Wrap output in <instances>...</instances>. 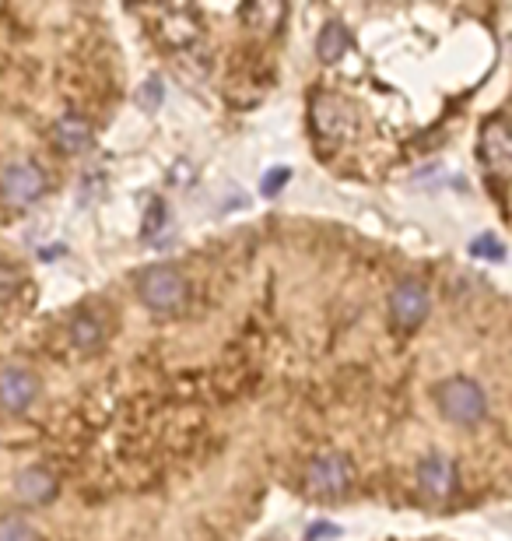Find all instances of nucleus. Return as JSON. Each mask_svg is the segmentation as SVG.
I'll return each mask as SVG.
<instances>
[{"instance_id": "1", "label": "nucleus", "mask_w": 512, "mask_h": 541, "mask_svg": "<svg viewBox=\"0 0 512 541\" xmlns=\"http://www.w3.org/2000/svg\"><path fill=\"white\" fill-rule=\"evenodd\" d=\"M435 408L453 426H477L488 415V397L484 387L470 376H449V380L435 383Z\"/></svg>"}, {"instance_id": "2", "label": "nucleus", "mask_w": 512, "mask_h": 541, "mask_svg": "<svg viewBox=\"0 0 512 541\" xmlns=\"http://www.w3.org/2000/svg\"><path fill=\"white\" fill-rule=\"evenodd\" d=\"M137 296L151 313H176L190 299V282L183 278V271L172 264H155L148 271H141L137 278Z\"/></svg>"}, {"instance_id": "3", "label": "nucleus", "mask_w": 512, "mask_h": 541, "mask_svg": "<svg viewBox=\"0 0 512 541\" xmlns=\"http://www.w3.org/2000/svg\"><path fill=\"white\" fill-rule=\"evenodd\" d=\"M351 482H355V468H351V461L341 454H320L313 457L306 468V489L320 499L348 496Z\"/></svg>"}, {"instance_id": "4", "label": "nucleus", "mask_w": 512, "mask_h": 541, "mask_svg": "<svg viewBox=\"0 0 512 541\" xmlns=\"http://www.w3.org/2000/svg\"><path fill=\"white\" fill-rule=\"evenodd\" d=\"M46 194V173L36 162H11L0 169V197L11 208H29Z\"/></svg>"}, {"instance_id": "5", "label": "nucleus", "mask_w": 512, "mask_h": 541, "mask_svg": "<svg viewBox=\"0 0 512 541\" xmlns=\"http://www.w3.org/2000/svg\"><path fill=\"white\" fill-rule=\"evenodd\" d=\"M428 317V292L421 282H414V278H407V282H397L390 292V320L397 331L411 334L418 331L421 324H425Z\"/></svg>"}, {"instance_id": "6", "label": "nucleus", "mask_w": 512, "mask_h": 541, "mask_svg": "<svg viewBox=\"0 0 512 541\" xmlns=\"http://www.w3.org/2000/svg\"><path fill=\"white\" fill-rule=\"evenodd\" d=\"M39 397V376L25 366L0 369V412L22 415L29 412Z\"/></svg>"}, {"instance_id": "7", "label": "nucleus", "mask_w": 512, "mask_h": 541, "mask_svg": "<svg viewBox=\"0 0 512 541\" xmlns=\"http://www.w3.org/2000/svg\"><path fill=\"white\" fill-rule=\"evenodd\" d=\"M456 482H460V475H456V464L446 454H428L418 464V485L425 496L449 499L456 492Z\"/></svg>"}, {"instance_id": "8", "label": "nucleus", "mask_w": 512, "mask_h": 541, "mask_svg": "<svg viewBox=\"0 0 512 541\" xmlns=\"http://www.w3.org/2000/svg\"><path fill=\"white\" fill-rule=\"evenodd\" d=\"M15 496L22 499L25 506H46L57 496V478H53V471L43 468V464H32V468H25L22 475L15 478Z\"/></svg>"}, {"instance_id": "9", "label": "nucleus", "mask_w": 512, "mask_h": 541, "mask_svg": "<svg viewBox=\"0 0 512 541\" xmlns=\"http://www.w3.org/2000/svg\"><path fill=\"white\" fill-rule=\"evenodd\" d=\"M313 127L327 141L348 138V109H344V102L334 99V95H320L313 106Z\"/></svg>"}, {"instance_id": "10", "label": "nucleus", "mask_w": 512, "mask_h": 541, "mask_svg": "<svg viewBox=\"0 0 512 541\" xmlns=\"http://www.w3.org/2000/svg\"><path fill=\"white\" fill-rule=\"evenodd\" d=\"M484 162H488L495 173H512V134H509V123L505 120H491L484 127Z\"/></svg>"}, {"instance_id": "11", "label": "nucleus", "mask_w": 512, "mask_h": 541, "mask_svg": "<svg viewBox=\"0 0 512 541\" xmlns=\"http://www.w3.org/2000/svg\"><path fill=\"white\" fill-rule=\"evenodd\" d=\"M67 338H71V345L78 352H95L106 341V320L92 310H78L71 317V324H67Z\"/></svg>"}, {"instance_id": "12", "label": "nucleus", "mask_w": 512, "mask_h": 541, "mask_svg": "<svg viewBox=\"0 0 512 541\" xmlns=\"http://www.w3.org/2000/svg\"><path fill=\"white\" fill-rule=\"evenodd\" d=\"M53 141H57V148H60V152H67V155L85 152V148L92 145V123H88L85 116H78V113L60 116V120L53 123Z\"/></svg>"}, {"instance_id": "13", "label": "nucleus", "mask_w": 512, "mask_h": 541, "mask_svg": "<svg viewBox=\"0 0 512 541\" xmlns=\"http://www.w3.org/2000/svg\"><path fill=\"white\" fill-rule=\"evenodd\" d=\"M348 46H351V36L344 32V25L330 22L327 29H320V39H316V53H320V60L334 64V60H341L344 53H348Z\"/></svg>"}, {"instance_id": "14", "label": "nucleus", "mask_w": 512, "mask_h": 541, "mask_svg": "<svg viewBox=\"0 0 512 541\" xmlns=\"http://www.w3.org/2000/svg\"><path fill=\"white\" fill-rule=\"evenodd\" d=\"M0 541H39V534L25 517H0Z\"/></svg>"}, {"instance_id": "15", "label": "nucleus", "mask_w": 512, "mask_h": 541, "mask_svg": "<svg viewBox=\"0 0 512 541\" xmlns=\"http://www.w3.org/2000/svg\"><path fill=\"white\" fill-rule=\"evenodd\" d=\"M292 180V169H285V166H274L271 173L264 176V183H260V190H264V197H274L278 194L285 183Z\"/></svg>"}, {"instance_id": "16", "label": "nucleus", "mask_w": 512, "mask_h": 541, "mask_svg": "<svg viewBox=\"0 0 512 541\" xmlns=\"http://www.w3.org/2000/svg\"><path fill=\"white\" fill-rule=\"evenodd\" d=\"M18 285H22V275H18L15 267L0 264V299H8L18 292Z\"/></svg>"}, {"instance_id": "17", "label": "nucleus", "mask_w": 512, "mask_h": 541, "mask_svg": "<svg viewBox=\"0 0 512 541\" xmlns=\"http://www.w3.org/2000/svg\"><path fill=\"white\" fill-rule=\"evenodd\" d=\"M470 250L477 253V257H502V243H498L495 236H477L474 239V246H470Z\"/></svg>"}, {"instance_id": "18", "label": "nucleus", "mask_w": 512, "mask_h": 541, "mask_svg": "<svg viewBox=\"0 0 512 541\" xmlns=\"http://www.w3.org/2000/svg\"><path fill=\"white\" fill-rule=\"evenodd\" d=\"M341 534V527H334V524H313L309 527V541H316V538H337Z\"/></svg>"}, {"instance_id": "19", "label": "nucleus", "mask_w": 512, "mask_h": 541, "mask_svg": "<svg viewBox=\"0 0 512 541\" xmlns=\"http://www.w3.org/2000/svg\"><path fill=\"white\" fill-rule=\"evenodd\" d=\"M151 85H155V81H151ZM158 99H162V88H144V95H141V102L144 106H158Z\"/></svg>"}]
</instances>
